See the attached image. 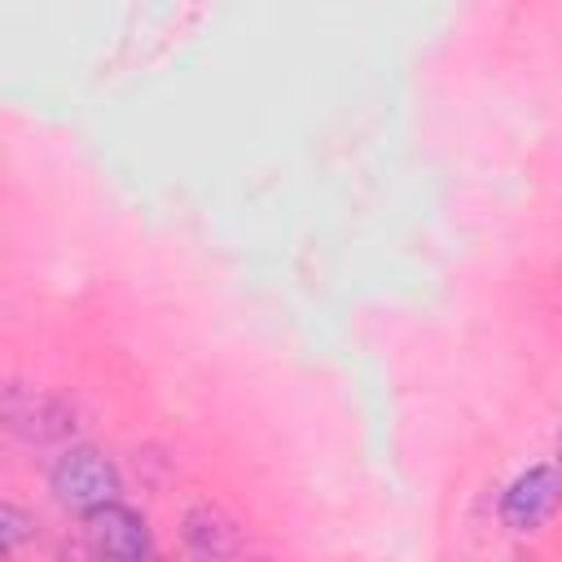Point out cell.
I'll use <instances>...</instances> for the list:
<instances>
[{"label": "cell", "mask_w": 562, "mask_h": 562, "mask_svg": "<svg viewBox=\"0 0 562 562\" xmlns=\"http://www.w3.org/2000/svg\"><path fill=\"white\" fill-rule=\"evenodd\" d=\"M553 452H558V465H562V430H558V443H553Z\"/></svg>", "instance_id": "7"}, {"label": "cell", "mask_w": 562, "mask_h": 562, "mask_svg": "<svg viewBox=\"0 0 562 562\" xmlns=\"http://www.w3.org/2000/svg\"><path fill=\"white\" fill-rule=\"evenodd\" d=\"M180 540L193 558H206V562H220V558H237L246 549V536H241V522L220 505V501H193L184 514H180Z\"/></svg>", "instance_id": "5"}, {"label": "cell", "mask_w": 562, "mask_h": 562, "mask_svg": "<svg viewBox=\"0 0 562 562\" xmlns=\"http://www.w3.org/2000/svg\"><path fill=\"white\" fill-rule=\"evenodd\" d=\"M4 426L22 443L48 448V443H70L79 430V408L61 391H40V386H18L9 382L4 391Z\"/></svg>", "instance_id": "2"}, {"label": "cell", "mask_w": 562, "mask_h": 562, "mask_svg": "<svg viewBox=\"0 0 562 562\" xmlns=\"http://www.w3.org/2000/svg\"><path fill=\"white\" fill-rule=\"evenodd\" d=\"M83 540L97 558H114V562H149L158 553L145 518L119 501L83 514Z\"/></svg>", "instance_id": "3"}, {"label": "cell", "mask_w": 562, "mask_h": 562, "mask_svg": "<svg viewBox=\"0 0 562 562\" xmlns=\"http://www.w3.org/2000/svg\"><path fill=\"white\" fill-rule=\"evenodd\" d=\"M31 536H35V518H31L22 505L4 501V505H0V549H4V553H18Z\"/></svg>", "instance_id": "6"}, {"label": "cell", "mask_w": 562, "mask_h": 562, "mask_svg": "<svg viewBox=\"0 0 562 562\" xmlns=\"http://www.w3.org/2000/svg\"><path fill=\"white\" fill-rule=\"evenodd\" d=\"M48 487H53L57 505H66L75 514H92V509L119 501L123 479H119V465L101 448L66 443L48 465Z\"/></svg>", "instance_id": "1"}, {"label": "cell", "mask_w": 562, "mask_h": 562, "mask_svg": "<svg viewBox=\"0 0 562 562\" xmlns=\"http://www.w3.org/2000/svg\"><path fill=\"white\" fill-rule=\"evenodd\" d=\"M558 505H562V465H527L501 492L496 514L509 531H536L558 514Z\"/></svg>", "instance_id": "4"}]
</instances>
